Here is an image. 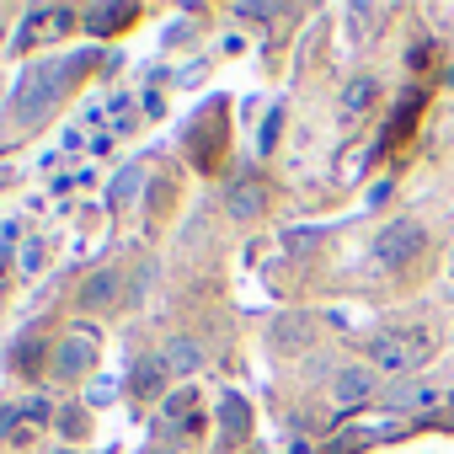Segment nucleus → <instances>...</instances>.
Here are the masks:
<instances>
[{
    "label": "nucleus",
    "instance_id": "1",
    "mask_svg": "<svg viewBox=\"0 0 454 454\" xmlns=\"http://www.w3.org/2000/svg\"><path fill=\"white\" fill-rule=\"evenodd\" d=\"M91 59L86 54H70V59H43V65H27V75H22V86H17V113L27 118V123H38V118H49L54 113V102L75 86V75L86 70Z\"/></svg>",
    "mask_w": 454,
    "mask_h": 454
},
{
    "label": "nucleus",
    "instance_id": "2",
    "mask_svg": "<svg viewBox=\"0 0 454 454\" xmlns=\"http://www.w3.org/2000/svg\"><path fill=\"white\" fill-rule=\"evenodd\" d=\"M224 139H231V118H224V102H208V107L192 118V129H187V150H192L198 171H219V160H224Z\"/></svg>",
    "mask_w": 454,
    "mask_h": 454
},
{
    "label": "nucleus",
    "instance_id": "3",
    "mask_svg": "<svg viewBox=\"0 0 454 454\" xmlns=\"http://www.w3.org/2000/svg\"><path fill=\"white\" fill-rule=\"evenodd\" d=\"M427 332H385V337H374L369 342V358H374V369H390V374H406V369H417L422 358H427Z\"/></svg>",
    "mask_w": 454,
    "mask_h": 454
},
{
    "label": "nucleus",
    "instance_id": "4",
    "mask_svg": "<svg viewBox=\"0 0 454 454\" xmlns=\"http://www.w3.org/2000/svg\"><path fill=\"white\" fill-rule=\"evenodd\" d=\"M422 241H427V236H422V224H417V219H395L390 231H380L374 257H380V262H390V268H401L406 257H417V252H422Z\"/></svg>",
    "mask_w": 454,
    "mask_h": 454
},
{
    "label": "nucleus",
    "instance_id": "5",
    "mask_svg": "<svg viewBox=\"0 0 454 454\" xmlns=\"http://www.w3.org/2000/svg\"><path fill=\"white\" fill-rule=\"evenodd\" d=\"M91 364H97V337H91V332H70V337L59 342V353H54V374H65V380L86 374Z\"/></svg>",
    "mask_w": 454,
    "mask_h": 454
},
{
    "label": "nucleus",
    "instance_id": "6",
    "mask_svg": "<svg viewBox=\"0 0 454 454\" xmlns=\"http://www.w3.org/2000/svg\"><path fill=\"white\" fill-rule=\"evenodd\" d=\"M134 17H139V6H129V0H118V6H86V27L102 33V38L107 33H123Z\"/></svg>",
    "mask_w": 454,
    "mask_h": 454
},
{
    "label": "nucleus",
    "instance_id": "7",
    "mask_svg": "<svg viewBox=\"0 0 454 454\" xmlns=\"http://www.w3.org/2000/svg\"><path fill=\"white\" fill-rule=\"evenodd\" d=\"M219 427H224V438H231V443L247 438V433H252V406H247L241 395H224V401H219Z\"/></svg>",
    "mask_w": 454,
    "mask_h": 454
},
{
    "label": "nucleus",
    "instance_id": "8",
    "mask_svg": "<svg viewBox=\"0 0 454 454\" xmlns=\"http://www.w3.org/2000/svg\"><path fill=\"white\" fill-rule=\"evenodd\" d=\"M385 438H401V427H358V433H342L326 443V454H348V449H369V443H385Z\"/></svg>",
    "mask_w": 454,
    "mask_h": 454
},
{
    "label": "nucleus",
    "instance_id": "9",
    "mask_svg": "<svg viewBox=\"0 0 454 454\" xmlns=\"http://www.w3.org/2000/svg\"><path fill=\"white\" fill-rule=\"evenodd\" d=\"M374 395V380L364 374V369H342L337 374V401L342 406H358V401H369Z\"/></svg>",
    "mask_w": 454,
    "mask_h": 454
},
{
    "label": "nucleus",
    "instance_id": "10",
    "mask_svg": "<svg viewBox=\"0 0 454 454\" xmlns=\"http://www.w3.org/2000/svg\"><path fill=\"white\" fill-rule=\"evenodd\" d=\"M262 198H268L262 182H236L231 187V214L236 219H252V214H262Z\"/></svg>",
    "mask_w": 454,
    "mask_h": 454
},
{
    "label": "nucleus",
    "instance_id": "11",
    "mask_svg": "<svg viewBox=\"0 0 454 454\" xmlns=\"http://www.w3.org/2000/svg\"><path fill=\"white\" fill-rule=\"evenodd\" d=\"M129 385H134V395H155V390L166 385V358H139Z\"/></svg>",
    "mask_w": 454,
    "mask_h": 454
},
{
    "label": "nucleus",
    "instance_id": "12",
    "mask_svg": "<svg viewBox=\"0 0 454 454\" xmlns=\"http://www.w3.org/2000/svg\"><path fill=\"white\" fill-rule=\"evenodd\" d=\"M438 401V390L433 385H395L390 395H385V411H406V406H433Z\"/></svg>",
    "mask_w": 454,
    "mask_h": 454
},
{
    "label": "nucleus",
    "instance_id": "13",
    "mask_svg": "<svg viewBox=\"0 0 454 454\" xmlns=\"http://www.w3.org/2000/svg\"><path fill=\"white\" fill-rule=\"evenodd\" d=\"M192 406H198V395H192V390H176V395H166L160 422H166V427H192Z\"/></svg>",
    "mask_w": 454,
    "mask_h": 454
},
{
    "label": "nucleus",
    "instance_id": "14",
    "mask_svg": "<svg viewBox=\"0 0 454 454\" xmlns=\"http://www.w3.org/2000/svg\"><path fill=\"white\" fill-rule=\"evenodd\" d=\"M81 300H86V305H113V300H118V273H97V278L81 289Z\"/></svg>",
    "mask_w": 454,
    "mask_h": 454
},
{
    "label": "nucleus",
    "instance_id": "15",
    "mask_svg": "<svg viewBox=\"0 0 454 454\" xmlns=\"http://www.w3.org/2000/svg\"><path fill=\"white\" fill-rule=\"evenodd\" d=\"M160 358H166V369H176V374H192V369H198V348H192L187 337H176Z\"/></svg>",
    "mask_w": 454,
    "mask_h": 454
},
{
    "label": "nucleus",
    "instance_id": "16",
    "mask_svg": "<svg viewBox=\"0 0 454 454\" xmlns=\"http://www.w3.org/2000/svg\"><path fill=\"white\" fill-rule=\"evenodd\" d=\"M139 182H145V171H139V166H123V171L113 176V187H107V198H113V203H129V198L139 192Z\"/></svg>",
    "mask_w": 454,
    "mask_h": 454
},
{
    "label": "nucleus",
    "instance_id": "17",
    "mask_svg": "<svg viewBox=\"0 0 454 454\" xmlns=\"http://www.w3.org/2000/svg\"><path fill=\"white\" fill-rule=\"evenodd\" d=\"M38 353H43V342H38V337L17 342V348H12V369H17V374H38Z\"/></svg>",
    "mask_w": 454,
    "mask_h": 454
},
{
    "label": "nucleus",
    "instance_id": "18",
    "mask_svg": "<svg viewBox=\"0 0 454 454\" xmlns=\"http://www.w3.org/2000/svg\"><path fill=\"white\" fill-rule=\"evenodd\" d=\"M369 102H374V81H353V86H348V97H342L348 118H358V113H364Z\"/></svg>",
    "mask_w": 454,
    "mask_h": 454
},
{
    "label": "nucleus",
    "instance_id": "19",
    "mask_svg": "<svg viewBox=\"0 0 454 454\" xmlns=\"http://www.w3.org/2000/svg\"><path fill=\"white\" fill-rule=\"evenodd\" d=\"M12 241H17V224H0V278H6V262H12Z\"/></svg>",
    "mask_w": 454,
    "mask_h": 454
},
{
    "label": "nucleus",
    "instance_id": "20",
    "mask_svg": "<svg viewBox=\"0 0 454 454\" xmlns=\"http://www.w3.org/2000/svg\"><path fill=\"white\" fill-rule=\"evenodd\" d=\"M22 411H27V422H43V417H49L54 406H49L43 395H27V401H22Z\"/></svg>",
    "mask_w": 454,
    "mask_h": 454
},
{
    "label": "nucleus",
    "instance_id": "21",
    "mask_svg": "<svg viewBox=\"0 0 454 454\" xmlns=\"http://www.w3.org/2000/svg\"><path fill=\"white\" fill-rule=\"evenodd\" d=\"M278 6H252V0H247V6H236V17H247V22H268Z\"/></svg>",
    "mask_w": 454,
    "mask_h": 454
},
{
    "label": "nucleus",
    "instance_id": "22",
    "mask_svg": "<svg viewBox=\"0 0 454 454\" xmlns=\"http://www.w3.org/2000/svg\"><path fill=\"white\" fill-rule=\"evenodd\" d=\"M22 417H27V411H22V406H6V411H0V433H12V427H17V422H22Z\"/></svg>",
    "mask_w": 454,
    "mask_h": 454
},
{
    "label": "nucleus",
    "instance_id": "23",
    "mask_svg": "<svg viewBox=\"0 0 454 454\" xmlns=\"http://www.w3.org/2000/svg\"><path fill=\"white\" fill-rule=\"evenodd\" d=\"M273 139H278V113H273V118L262 123V150H273Z\"/></svg>",
    "mask_w": 454,
    "mask_h": 454
},
{
    "label": "nucleus",
    "instance_id": "24",
    "mask_svg": "<svg viewBox=\"0 0 454 454\" xmlns=\"http://www.w3.org/2000/svg\"><path fill=\"white\" fill-rule=\"evenodd\" d=\"M59 427H65V433H75V438H81V433H86V417H70V411H65V417H59Z\"/></svg>",
    "mask_w": 454,
    "mask_h": 454
},
{
    "label": "nucleus",
    "instance_id": "25",
    "mask_svg": "<svg viewBox=\"0 0 454 454\" xmlns=\"http://www.w3.org/2000/svg\"><path fill=\"white\" fill-rule=\"evenodd\" d=\"M449 417H454V390H449Z\"/></svg>",
    "mask_w": 454,
    "mask_h": 454
},
{
    "label": "nucleus",
    "instance_id": "26",
    "mask_svg": "<svg viewBox=\"0 0 454 454\" xmlns=\"http://www.w3.org/2000/svg\"><path fill=\"white\" fill-rule=\"evenodd\" d=\"M150 454H166V449H150Z\"/></svg>",
    "mask_w": 454,
    "mask_h": 454
}]
</instances>
